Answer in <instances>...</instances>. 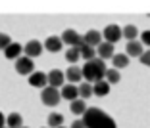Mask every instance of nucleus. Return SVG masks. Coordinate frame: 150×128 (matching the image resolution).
I'll list each match as a JSON object with an SVG mask.
<instances>
[{"instance_id": "obj_24", "label": "nucleus", "mask_w": 150, "mask_h": 128, "mask_svg": "<svg viewBox=\"0 0 150 128\" xmlns=\"http://www.w3.org/2000/svg\"><path fill=\"white\" fill-rule=\"evenodd\" d=\"M66 59L71 63V65H75V63L81 59V52H79V48H69L66 52Z\"/></svg>"}, {"instance_id": "obj_16", "label": "nucleus", "mask_w": 150, "mask_h": 128, "mask_svg": "<svg viewBox=\"0 0 150 128\" xmlns=\"http://www.w3.org/2000/svg\"><path fill=\"white\" fill-rule=\"evenodd\" d=\"M66 79L69 80L71 84H75V82H79V80L83 79V71H81V67H77V65H71L69 69L66 71Z\"/></svg>"}, {"instance_id": "obj_13", "label": "nucleus", "mask_w": 150, "mask_h": 128, "mask_svg": "<svg viewBox=\"0 0 150 128\" xmlns=\"http://www.w3.org/2000/svg\"><path fill=\"white\" fill-rule=\"evenodd\" d=\"M96 56L104 61V59H112L114 58V44H108V42H102L96 48Z\"/></svg>"}, {"instance_id": "obj_2", "label": "nucleus", "mask_w": 150, "mask_h": 128, "mask_svg": "<svg viewBox=\"0 0 150 128\" xmlns=\"http://www.w3.org/2000/svg\"><path fill=\"white\" fill-rule=\"evenodd\" d=\"M81 71H83V79L87 80L88 84H94L98 82V80H104L106 79V63L102 61L100 58L93 59V61H87L83 67H81Z\"/></svg>"}, {"instance_id": "obj_15", "label": "nucleus", "mask_w": 150, "mask_h": 128, "mask_svg": "<svg viewBox=\"0 0 150 128\" xmlns=\"http://www.w3.org/2000/svg\"><path fill=\"white\" fill-rule=\"evenodd\" d=\"M21 52H23V46L18 44V42H12V44L4 50V56L8 59H13V58L18 59V58H21Z\"/></svg>"}, {"instance_id": "obj_35", "label": "nucleus", "mask_w": 150, "mask_h": 128, "mask_svg": "<svg viewBox=\"0 0 150 128\" xmlns=\"http://www.w3.org/2000/svg\"><path fill=\"white\" fill-rule=\"evenodd\" d=\"M42 128H44V126H42Z\"/></svg>"}, {"instance_id": "obj_20", "label": "nucleus", "mask_w": 150, "mask_h": 128, "mask_svg": "<svg viewBox=\"0 0 150 128\" xmlns=\"http://www.w3.org/2000/svg\"><path fill=\"white\" fill-rule=\"evenodd\" d=\"M6 124H8V128H21L23 126V119L19 113H12V115L6 117Z\"/></svg>"}, {"instance_id": "obj_31", "label": "nucleus", "mask_w": 150, "mask_h": 128, "mask_svg": "<svg viewBox=\"0 0 150 128\" xmlns=\"http://www.w3.org/2000/svg\"><path fill=\"white\" fill-rule=\"evenodd\" d=\"M4 126H6V117L0 113V128H4Z\"/></svg>"}, {"instance_id": "obj_8", "label": "nucleus", "mask_w": 150, "mask_h": 128, "mask_svg": "<svg viewBox=\"0 0 150 128\" xmlns=\"http://www.w3.org/2000/svg\"><path fill=\"white\" fill-rule=\"evenodd\" d=\"M46 77H48V86H52V88H62L66 75H64L60 69H52Z\"/></svg>"}, {"instance_id": "obj_18", "label": "nucleus", "mask_w": 150, "mask_h": 128, "mask_svg": "<svg viewBox=\"0 0 150 128\" xmlns=\"http://www.w3.org/2000/svg\"><path fill=\"white\" fill-rule=\"evenodd\" d=\"M69 109H71L73 115H85V111H87L88 107H87V103H85V99H75V102H71Z\"/></svg>"}, {"instance_id": "obj_12", "label": "nucleus", "mask_w": 150, "mask_h": 128, "mask_svg": "<svg viewBox=\"0 0 150 128\" xmlns=\"http://www.w3.org/2000/svg\"><path fill=\"white\" fill-rule=\"evenodd\" d=\"M144 50H142V44L137 42V40H133V42H127V48H125V56H131V58H141Z\"/></svg>"}, {"instance_id": "obj_7", "label": "nucleus", "mask_w": 150, "mask_h": 128, "mask_svg": "<svg viewBox=\"0 0 150 128\" xmlns=\"http://www.w3.org/2000/svg\"><path fill=\"white\" fill-rule=\"evenodd\" d=\"M23 52H25L27 58H37L42 54V44H40L39 40H29L25 46H23Z\"/></svg>"}, {"instance_id": "obj_1", "label": "nucleus", "mask_w": 150, "mask_h": 128, "mask_svg": "<svg viewBox=\"0 0 150 128\" xmlns=\"http://www.w3.org/2000/svg\"><path fill=\"white\" fill-rule=\"evenodd\" d=\"M81 120H83L85 128H117L114 119L102 109H96V107H91V109L85 111Z\"/></svg>"}, {"instance_id": "obj_34", "label": "nucleus", "mask_w": 150, "mask_h": 128, "mask_svg": "<svg viewBox=\"0 0 150 128\" xmlns=\"http://www.w3.org/2000/svg\"><path fill=\"white\" fill-rule=\"evenodd\" d=\"M4 128H8V126H4Z\"/></svg>"}, {"instance_id": "obj_21", "label": "nucleus", "mask_w": 150, "mask_h": 128, "mask_svg": "<svg viewBox=\"0 0 150 128\" xmlns=\"http://www.w3.org/2000/svg\"><path fill=\"white\" fill-rule=\"evenodd\" d=\"M112 63H114V69H123V67L129 65V58L125 54H114Z\"/></svg>"}, {"instance_id": "obj_3", "label": "nucleus", "mask_w": 150, "mask_h": 128, "mask_svg": "<svg viewBox=\"0 0 150 128\" xmlns=\"http://www.w3.org/2000/svg\"><path fill=\"white\" fill-rule=\"evenodd\" d=\"M62 42L64 44H69L71 48H83L85 46V38L79 33H75L73 29H66L62 33Z\"/></svg>"}, {"instance_id": "obj_25", "label": "nucleus", "mask_w": 150, "mask_h": 128, "mask_svg": "<svg viewBox=\"0 0 150 128\" xmlns=\"http://www.w3.org/2000/svg\"><path fill=\"white\" fill-rule=\"evenodd\" d=\"M77 90H79V97H81V99L91 97V94H93V84L83 82V84H79V86H77Z\"/></svg>"}, {"instance_id": "obj_23", "label": "nucleus", "mask_w": 150, "mask_h": 128, "mask_svg": "<svg viewBox=\"0 0 150 128\" xmlns=\"http://www.w3.org/2000/svg\"><path fill=\"white\" fill-rule=\"evenodd\" d=\"M62 122H64V115H62V113H50V115H48V126L50 128L62 126Z\"/></svg>"}, {"instance_id": "obj_22", "label": "nucleus", "mask_w": 150, "mask_h": 128, "mask_svg": "<svg viewBox=\"0 0 150 128\" xmlns=\"http://www.w3.org/2000/svg\"><path fill=\"white\" fill-rule=\"evenodd\" d=\"M121 35H123L125 38L129 40V42H133V40H137L139 31H137V27H135V25H125L123 31H121Z\"/></svg>"}, {"instance_id": "obj_33", "label": "nucleus", "mask_w": 150, "mask_h": 128, "mask_svg": "<svg viewBox=\"0 0 150 128\" xmlns=\"http://www.w3.org/2000/svg\"><path fill=\"white\" fill-rule=\"evenodd\" d=\"M21 128H27V126H21Z\"/></svg>"}, {"instance_id": "obj_9", "label": "nucleus", "mask_w": 150, "mask_h": 128, "mask_svg": "<svg viewBox=\"0 0 150 128\" xmlns=\"http://www.w3.org/2000/svg\"><path fill=\"white\" fill-rule=\"evenodd\" d=\"M29 84L35 86V88H46L48 86V77L44 73H33V75H29Z\"/></svg>"}, {"instance_id": "obj_14", "label": "nucleus", "mask_w": 150, "mask_h": 128, "mask_svg": "<svg viewBox=\"0 0 150 128\" xmlns=\"http://www.w3.org/2000/svg\"><path fill=\"white\" fill-rule=\"evenodd\" d=\"M62 38L60 36H48V38L44 40V48L48 50V52H52V54H56V52H60L62 50Z\"/></svg>"}, {"instance_id": "obj_26", "label": "nucleus", "mask_w": 150, "mask_h": 128, "mask_svg": "<svg viewBox=\"0 0 150 128\" xmlns=\"http://www.w3.org/2000/svg\"><path fill=\"white\" fill-rule=\"evenodd\" d=\"M119 79H121V75L117 73V69H108L106 71V82L110 84V86L112 84H117Z\"/></svg>"}, {"instance_id": "obj_28", "label": "nucleus", "mask_w": 150, "mask_h": 128, "mask_svg": "<svg viewBox=\"0 0 150 128\" xmlns=\"http://www.w3.org/2000/svg\"><path fill=\"white\" fill-rule=\"evenodd\" d=\"M141 63L146 65V67H150V50H146V52L141 56Z\"/></svg>"}, {"instance_id": "obj_32", "label": "nucleus", "mask_w": 150, "mask_h": 128, "mask_svg": "<svg viewBox=\"0 0 150 128\" xmlns=\"http://www.w3.org/2000/svg\"><path fill=\"white\" fill-rule=\"evenodd\" d=\"M58 128H66V126H58Z\"/></svg>"}, {"instance_id": "obj_27", "label": "nucleus", "mask_w": 150, "mask_h": 128, "mask_svg": "<svg viewBox=\"0 0 150 128\" xmlns=\"http://www.w3.org/2000/svg\"><path fill=\"white\" fill-rule=\"evenodd\" d=\"M10 44H12V38L6 33H0V50H6Z\"/></svg>"}, {"instance_id": "obj_5", "label": "nucleus", "mask_w": 150, "mask_h": 128, "mask_svg": "<svg viewBox=\"0 0 150 128\" xmlns=\"http://www.w3.org/2000/svg\"><path fill=\"white\" fill-rule=\"evenodd\" d=\"M16 71H18L19 75H33V71H35V63H33L31 58H18L16 59Z\"/></svg>"}, {"instance_id": "obj_11", "label": "nucleus", "mask_w": 150, "mask_h": 128, "mask_svg": "<svg viewBox=\"0 0 150 128\" xmlns=\"http://www.w3.org/2000/svg\"><path fill=\"white\" fill-rule=\"evenodd\" d=\"M83 38H85V44L93 46V48H98V46L102 44V33H98V31H88V33H85Z\"/></svg>"}, {"instance_id": "obj_30", "label": "nucleus", "mask_w": 150, "mask_h": 128, "mask_svg": "<svg viewBox=\"0 0 150 128\" xmlns=\"http://www.w3.org/2000/svg\"><path fill=\"white\" fill-rule=\"evenodd\" d=\"M71 128H85V124H83V120H73Z\"/></svg>"}, {"instance_id": "obj_6", "label": "nucleus", "mask_w": 150, "mask_h": 128, "mask_svg": "<svg viewBox=\"0 0 150 128\" xmlns=\"http://www.w3.org/2000/svg\"><path fill=\"white\" fill-rule=\"evenodd\" d=\"M121 29H119L117 25H108L106 29H104V33H102V38H106L108 44H115L119 38H121Z\"/></svg>"}, {"instance_id": "obj_19", "label": "nucleus", "mask_w": 150, "mask_h": 128, "mask_svg": "<svg viewBox=\"0 0 150 128\" xmlns=\"http://www.w3.org/2000/svg\"><path fill=\"white\" fill-rule=\"evenodd\" d=\"M79 52H81V58L87 59V61H93V59L98 58L96 56V48H93V46H88V44H85L83 48H79Z\"/></svg>"}, {"instance_id": "obj_29", "label": "nucleus", "mask_w": 150, "mask_h": 128, "mask_svg": "<svg viewBox=\"0 0 150 128\" xmlns=\"http://www.w3.org/2000/svg\"><path fill=\"white\" fill-rule=\"evenodd\" d=\"M141 44H146V46H150V31H144V33H141Z\"/></svg>"}, {"instance_id": "obj_17", "label": "nucleus", "mask_w": 150, "mask_h": 128, "mask_svg": "<svg viewBox=\"0 0 150 128\" xmlns=\"http://www.w3.org/2000/svg\"><path fill=\"white\" fill-rule=\"evenodd\" d=\"M93 94H94V96H100V97L110 94V84L106 82V79H104V80H98V82L93 84Z\"/></svg>"}, {"instance_id": "obj_10", "label": "nucleus", "mask_w": 150, "mask_h": 128, "mask_svg": "<svg viewBox=\"0 0 150 128\" xmlns=\"http://www.w3.org/2000/svg\"><path fill=\"white\" fill-rule=\"evenodd\" d=\"M60 96L67 102H75V99H79V90L75 88V84H66V86H62Z\"/></svg>"}, {"instance_id": "obj_4", "label": "nucleus", "mask_w": 150, "mask_h": 128, "mask_svg": "<svg viewBox=\"0 0 150 128\" xmlns=\"http://www.w3.org/2000/svg\"><path fill=\"white\" fill-rule=\"evenodd\" d=\"M60 90L58 88H52V86H46V88H42V92H40V102L44 103V105H58V102H60Z\"/></svg>"}]
</instances>
